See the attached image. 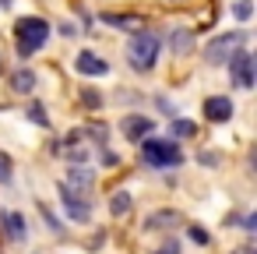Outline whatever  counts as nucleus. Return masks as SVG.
<instances>
[{
    "label": "nucleus",
    "instance_id": "nucleus-1",
    "mask_svg": "<svg viewBox=\"0 0 257 254\" xmlns=\"http://www.w3.org/2000/svg\"><path fill=\"white\" fill-rule=\"evenodd\" d=\"M15 39H18V57H32V53H39L43 46H46V39H50V25H46V18H18L15 22Z\"/></svg>",
    "mask_w": 257,
    "mask_h": 254
},
{
    "label": "nucleus",
    "instance_id": "nucleus-2",
    "mask_svg": "<svg viewBox=\"0 0 257 254\" xmlns=\"http://www.w3.org/2000/svg\"><path fill=\"white\" fill-rule=\"evenodd\" d=\"M141 159L148 166H155V170H169V166L183 162V152H180L176 138L173 141H166V138H145L141 141Z\"/></svg>",
    "mask_w": 257,
    "mask_h": 254
},
{
    "label": "nucleus",
    "instance_id": "nucleus-3",
    "mask_svg": "<svg viewBox=\"0 0 257 254\" xmlns=\"http://www.w3.org/2000/svg\"><path fill=\"white\" fill-rule=\"evenodd\" d=\"M159 36L155 32H134V39H131V46H127V57H131V67L134 71H152L155 67V60H159Z\"/></svg>",
    "mask_w": 257,
    "mask_h": 254
},
{
    "label": "nucleus",
    "instance_id": "nucleus-4",
    "mask_svg": "<svg viewBox=\"0 0 257 254\" xmlns=\"http://www.w3.org/2000/svg\"><path fill=\"white\" fill-rule=\"evenodd\" d=\"M225 64H229V78H232L236 89H243V92L253 89V57L246 50H232V57Z\"/></svg>",
    "mask_w": 257,
    "mask_h": 254
},
{
    "label": "nucleus",
    "instance_id": "nucleus-5",
    "mask_svg": "<svg viewBox=\"0 0 257 254\" xmlns=\"http://www.w3.org/2000/svg\"><path fill=\"white\" fill-rule=\"evenodd\" d=\"M239 43H243V32H225V36H215V39L204 46V60H208V64H225Z\"/></svg>",
    "mask_w": 257,
    "mask_h": 254
},
{
    "label": "nucleus",
    "instance_id": "nucleus-6",
    "mask_svg": "<svg viewBox=\"0 0 257 254\" xmlns=\"http://www.w3.org/2000/svg\"><path fill=\"white\" fill-rule=\"evenodd\" d=\"M60 205L67 208V215H71L74 222H88V219H92V201H88V194H78V191H71L67 184H60Z\"/></svg>",
    "mask_w": 257,
    "mask_h": 254
},
{
    "label": "nucleus",
    "instance_id": "nucleus-7",
    "mask_svg": "<svg viewBox=\"0 0 257 254\" xmlns=\"http://www.w3.org/2000/svg\"><path fill=\"white\" fill-rule=\"evenodd\" d=\"M232 110H236V106H232L229 96H208V99H204V117H208L211 124H225V120L232 117Z\"/></svg>",
    "mask_w": 257,
    "mask_h": 254
},
{
    "label": "nucleus",
    "instance_id": "nucleus-8",
    "mask_svg": "<svg viewBox=\"0 0 257 254\" xmlns=\"http://www.w3.org/2000/svg\"><path fill=\"white\" fill-rule=\"evenodd\" d=\"M123 134L131 138V141H145V138H152V131H155V124H152V117H145V113H134V117H123Z\"/></svg>",
    "mask_w": 257,
    "mask_h": 254
},
{
    "label": "nucleus",
    "instance_id": "nucleus-9",
    "mask_svg": "<svg viewBox=\"0 0 257 254\" xmlns=\"http://www.w3.org/2000/svg\"><path fill=\"white\" fill-rule=\"evenodd\" d=\"M74 67H78L81 74H88V78H102V74H109V64L99 60V57L88 53V50H81V53L74 57Z\"/></svg>",
    "mask_w": 257,
    "mask_h": 254
},
{
    "label": "nucleus",
    "instance_id": "nucleus-10",
    "mask_svg": "<svg viewBox=\"0 0 257 254\" xmlns=\"http://www.w3.org/2000/svg\"><path fill=\"white\" fill-rule=\"evenodd\" d=\"M64 184H67L71 191H78V194H88V191L95 187V173H92V170H85V166H71Z\"/></svg>",
    "mask_w": 257,
    "mask_h": 254
},
{
    "label": "nucleus",
    "instance_id": "nucleus-11",
    "mask_svg": "<svg viewBox=\"0 0 257 254\" xmlns=\"http://www.w3.org/2000/svg\"><path fill=\"white\" fill-rule=\"evenodd\" d=\"M36 81H39V78H36V71H29V67H22V71L11 74V89H15L18 96H32V92H36Z\"/></svg>",
    "mask_w": 257,
    "mask_h": 254
},
{
    "label": "nucleus",
    "instance_id": "nucleus-12",
    "mask_svg": "<svg viewBox=\"0 0 257 254\" xmlns=\"http://www.w3.org/2000/svg\"><path fill=\"white\" fill-rule=\"evenodd\" d=\"M176 222H180V212L162 208V212H152V215L145 219V229H166V226H176Z\"/></svg>",
    "mask_w": 257,
    "mask_h": 254
},
{
    "label": "nucleus",
    "instance_id": "nucleus-13",
    "mask_svg": "<svg viewBox=\"0 0 257 254\" xmlns=\"http://www.w3.org/2000/svg\"><path fill=\"white\" fill-rule=\"evenodd\" d=\"M169 46H173V53H190V46H194V36H190V29H173L169 32Z\"/></svg>",
    "mask_w": 257,
    "mask_h": 254
},
{
    "label": "nucleus",
    "instance_id": "nucleus-14",
    "mask_svg": "<svg viewBox=\"0 0 257 254\" xmlns=\"http://www.w3.org/2000/svg\"><path fill=\"white\" fill-rule=\"evenodd\" d=\"M0 219H4V226H8V236H11V240H25V219H22L18 212H4Z\"/></svg>",
    "mask_w": 257,
    "mask_h": 254
},
{
    "label": "nucleus",
    "instance_id": "nucleus-15",
    "mask_svg": "<svg viewBox=\"0 0 257 254\" xmlns=\"http://www.w3.org/2000/svg\"><path fill=\"white\" fill-rule=\"evenodd\" d=\"M106 25H116V29H138L141 32V18L138 15H102Z\"/></svg>",
    "mask_w": 257,
    "mask_h": 254
},
{
    "label": "nucleus",
    "instance_id": "nucleus-16",
    "mask_svg": "<svg viewBox=\"0 0 257 254\" xmlns=\"http://www.w3.org/2000/svg\"><path fill=\"white\" fill-rule=\"evenodd\" d=\"M109 212H113L116 219L127 215V212H131V194H127V191H116V194L109 198Z\"/></svg>",
    "mask_w": 257,
    "mask_h": 254
},
{
    "label": "nucleus",
    "instance_id": "nucleus-17",
    "mask_svg": "<svg viewBox=\"0 0 257 254\" xmlns=\"http://www.w3.org/2000/svg\"><path fill=\"white\" fill-rule=\"evenodd\" d=\"M25 117H29V120H36L39 127H50V117H46V110H43V103H32V106L25 110Z\"/></svg>",
    "mask_w": 257,
    "mask_h": 254
},
{
    "label": "nucleus",
    "instance_id": "nucleus-18",
    "mask_svg": "<svg viewBox=\"0 0 257 254\" xmlns=\"http://www.w3.org/2000/svg\"><path fill=\"white\" fill-rule=\"evenodd\" d=\"M197 134V124L190 120H173V138H194Z\"/></svg>",
    "mask_w": 257,
    "mask_h": 254
},
{
    "label": "nucleus",
    "instance_id": "nucleus-19",
    "mask_svg": "<svg viewBox=\"0 0 257 254\" xmlns=\"http://www.w3.org/2000/svg\"><path fill=\"white\" fill-rule=\"evenodd\" d=\"M232 15H236V18H239V22H246V18H250V15H253V4H250V0H239V4H236V8H232Z\"/></svg>",
    "mask_w": 257,
    "mask_h": 254
},
{
    "label": "nucleus",
    "instance_id": "nucleus-20",
    "mask_svg": "<svg viewBox=\"0 0 257 254\" xmlns=\"http://www.w3.org/2000/svg\"><path fill=\"white\" fill-rule=\"evenodd\" d=\"M11 180V155L8 152H0V184Z\"/></svg>",
    "mask_w": 257,
    "mask_h": 254
},
{
    "label": "nucleus",
    "instance_id": "nucleus-21",
    "mask_svg": "<svg viewBox=\"0 0 257 254\" xmlns=\"http://www.w3.org/2000/svg\"><path fill=\"white\" fill-rule=\"evenodd\" d=\"M190 240H194V243H201V247H204V243H208V240H211V236H208V229H201V226H190Z\"/></svg>",
    "mask_w": 257,
    "mask_h": 254
},
{
    "label": "nucleus",
    "instance_id": "nucleus-22",
    "mask_svg": "<svg viewBox=\"0 0 257 254\" xmlns=\"http://www.w3.org/2000/svg\"><path fill=\"white\" fill-rule=\"evenodd\" d=\"M81 99H85V106H92V110H99V103H102V99H99V92H88V89L81 92Z\"/></svg>",
    "mask_w": 257,
    "mask_h": 254
},
{
    "label": "nucleus",
    "instance_id": "nucleus-23",
    "mask_svg": "<svg viewBox=\"0 0 257 254\" xmlns=\"http://www.w3.org/2000/svg\"><path fill=\"white\" fill-rule=\"evenodd\" d=\"M155 254H180V243H176V240H166V243H162Z\"/></svg>",
    "mask_w": 257,
    "mask_h": 254
},
{
    "label": "nucleus",
    "instance_id": "nucleus-24",
    "mask_svg": "<svg viewBox=\"0 0 257 254\" xmlns=\"http://www.w3.org/2000/svg\"><path fill=\"white\" fill-rule=\"evenodd\" d=\"M43 215H46V222H50V229H53V233H60V222H57V219H53V212H50V208H46V205H43Z\"/></svg>",
    "mask_w": 257,
    "mask_h": 254
},
{
    "label": "nucleus",
    "instance_id": "nucleus-25",
    "mask_svg": "<svg viewBox=\"0 0 257 254\" xmlns=\"http://www.w3.org/2000/svg\"><path fill=\"white\" fill-rule=\"evenodd\" d=\"M243 229H250V233H253V229H257V215H246V219H243Z\"/></svg>",
    "mask_w": 257,
    "mask_h": 254
},
{
    "label": "nucleus",
    "instance_id": "nucleus-26",
    "mask_svg": "<svg viewBox=\"0 0 257 254\" xmlns=\"http://www.w3.org/2000/svg\"><path fill=\"white\" fill-rule=\"evenodd\" d=\"M0 4H4V8H8V4H11V0H0Z\"/></svg>",
    "mask_w": 257,
    "mask_h": 254
}]
</instances>
